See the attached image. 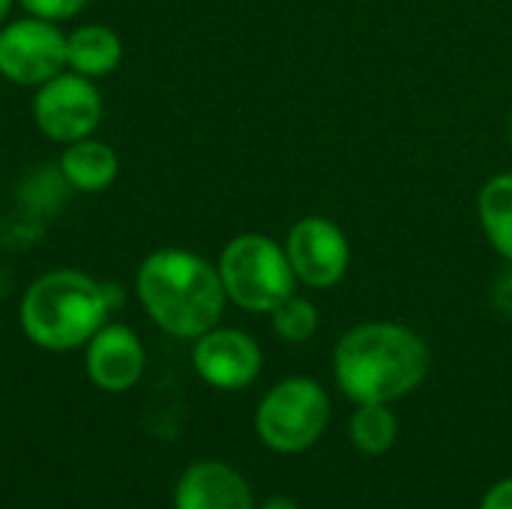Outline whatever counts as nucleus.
Masks as SVG:
<instances>
[{"label":"nucleus","mask_w":512,"mask_h":509,"mask_svg":"<svg viewBox=\"0 0 512 509\" xmlns=\"http://www.w3.org/2000/svg\"><path fill=\"white\" fill-rule=\"evenodd\" d=\"M426 339L393 321L351 327L333 351V378L354 405H393L429 375Z\"/></svg>","instance_id":"obj_1"},{"label":"nucleus","mask_w":512,"mask_h":509,"mask_svg":"<svg viewBox=\"0 0 512 509\" xmlns=\"http://www.w3.org/2000/svg\"><path fill=\"white\" fill-rule=\"evenodd\" d=\"M270 321H273V333H276L282 342L300 345V342H309V339L318 333L321 315H318V306H315L312 300L291 294L288 300H282V303L270 312Z\"/></svg>","instance_id":"obj_16"},{"label":"nucleus","mask_w":512,"mask_h":509,"mask_svg":"<svg viewBox=\"0 0 512 509\" xmlns=\"http://www.w3.org/2000/svg\"><path fill=\"white\" fill-rule=\"evenodd\" d=\"M480 509H512V477L501 480L498 486H492L483 498Z\"/></svg>","instance_id":"obj_18"},{"label":"nucleus","mask_w":512,"mask_h":509,"mask_svg":"<svg viewBox=\"0 0 512 509\" xmlns=\"http://www.w3.org/2000/svg\"><path fill=\"white\" fill-rule=\"evenodd\" d=\"M114 306H120V288L105 285L84 270L60 267L27 285L18 321L36 348L75 351L108 324Z\"/></svg>","instance_id":"obj_3"},{"label":"nucleus","mask_w":512,"mask_h":509,"mask_svg":"<svg viewBox=\"0 0 512 509\" xmlns=\"http://www.w3.org/2000/svg\"><path fill=\"white\" fill-rule=\"evenodd\" d=\"M216 267L225 297L252 315H270L282 300L294 294L297 285L285 246L255 231L231 237Z\"/></svg>","instance_id":"obj_4"},{"label":"nucleus","mask_w":512,"mask_h":509,"mask_svg":"<svg viewBox=\"0 0 512 509\" xmlns=\"http://www.w3.org/2000/svg\"><path fill=\"white\" fill-rule=\"evenodd\" d=\"M174 509H255L249 483L225 462H195L183 471Z\"/></svg>","instance_id":"obj_11"},{"label":"nucleus","mask_w":512,"mask_h":509,"mask_svg":"<svg viewBox=\"0 0 512 509\" xmlns=\"http://www.w3.org/2000/svg\"><path fill=\"white\" fill-rule=\"evenodd\" d=\"M135 294L162 333L192 342L219 327L228 303L219 267L204 255L177 246L156 249L141 261Z\"/></svg>","instance_id":"obj_2"},{"label":"nucleus","mask_w":512,"mask_h":509,"mask_svg":"<svg viewBox=\"0 0 512 509\" xmlns=\"http://www.w3.org/2000/svg\"><path fill=\"white\" fill-rule=\"evenodd\" d=\"M477 216L495 252L512 264V171L495 174L483 183L477 195Z\"/></svg>","instance_id":"obj_14"},{"label":"nucleus","mask_w":512,"mask_h":509,"mask_svg":"<svg viewBox=\"0 0 512 509\" xmlns=\"http://www.w3.org/2000/svg\"><path fill=\"white\" fill-rule=\"evenodd\" d=\"M399 438V420L390 405H357L351 417V441L363 456H384Z\"/></svg>","instance_id":"obj_15"},{"label":"nucleus","mask_w":512,"mask_h":509,"mask_svg":"<svg viewBox=\"0 0 512 509\" xmlns=\"http://www.w3.org/2000/svg\"><path fill=\"white\" fill-rule=\"evenodd\" d=\"M261 509H300V507H297L291 498H270V501H267Z\"/></svg>","instance_id":"obj_20"},{"label":"nucleus","mask_w":512,"mask_h":509,"mask_svg":"<svg viewBox=\"0 0 512 509\" xmlns=\"http://www.w3.org/2000/svg\"><path fill=\"white\" fill-rule=\"evenodd\" d=\"M495 303H498L501 312L512 315V264L498 276V282H495Z\"/></svg>","instance_id":"obj_19"},{"label":"nucleus","mask_w":512,"mask_h":509,"mask_svg":"<svg viewBox=\"0 0 512 509\" xmlns=\"http://www.w3.org/2000/svg\"><path fill=\"white\" fill-rule=\"evenodd\" d=\"M510 141H512V114H510Z\"/></svg>","instance_id":"obj_22"},{"label":"nucleus","mask_w":512,"mask_h":509,"mask_svg":"<svg viewBox=\"0 0 512 509\" xmlns=\"http://www.w3.org/2000/svg\"><path fill=\"white\" fill-rule=\"evenodd\" d=\"M123 63V39L108 24H81L66 33V69L84 78H108Z\"/></svg>","instance_id":"obj_13"},{"label":"nucleus","mask_w":512,"mask_h":509,"mask_svg":"<svg viewBox=\"0 0 512 509\" xmlns=\"http://www.w3.org/2000/svg\"><path fill=\"white\" fill-rule=\"evenodd\" d=\"M285 255L297 282L306 288H333L345 279L351 264V243L345 231L324 216H303L288 228Z\"/></svg>","instance_id":"obj_8"},{"label":"nucleus","mask_w":512,"mask_h":509,"mask_svg":"<svg viewBox=\"0 0 512 509\" xmlns=\"http://www.w3.org/2000/svg\"><path fill=\"white\" fill-rule=\"evenodd\" d=\"M33 123L36 129L57 144H72L90 138L105 114L102 93L93 78H84L72 69L48 78L33 93Z\"/></svg>","instance_id":"obj_6"},{"label":"nucleus","mask_w":512,"mask_h":509,"mask_svg":"<svg viewBox=\"0 0 512 509\" xmlns=\"http://www.w3.org/2000/svg\"><path fill=\"white\" fill-rule=\"evenodd\" d=\"M192 366L213 390H246L264 366L261 345L237 327H213L195 339Z\"/></svg>","instance_id":"obj_9"},{"label":"nucleus","mask_w":512,"mask_h":509,"mask_svg":"<svg viewBox=\"0 0 512 509\" xmlns=\"http://www.w3.org/2000/svg\"><path fill=\"white\" fill-rule=\"evenodd\" d=\"M66 69V33L60 24L21 15L0 27V78L15 87H39Z\"/></svg>","instance_id":"obj_7"},{"label":"nucleus","mask_w":512,"mask_h":509,"mask_svg":"<svg viewBox=\"0 0 512 509\" xmlns=\"http://www.w3.org/2000/svg\"><path fill=\"white\" fill-rule=\"evenodd\" d=\"M12 6H18V0H0V27L9 21V15H12Z\"/></svg>","instance_id":"obj_21"},{"label":"nucleus","mask_w":512,"mask_h":509,"mask_svg":"<svg viewBox=\"0 0 512 509\" xmlns=\"http://www.w3.org/2000/svg\"><path fill=\"white\" fill-rule=\"evenodd\" d=\"M87 3L90 0H18V6L27 15L45 18V21H54V24H63V21L81 15L87 9Z\"/></svg>","instance_id":"obj_17"},{"label":"nucleus","mask_w":512,"mask_h":509,"mask_svg":"<svg viewBox=\"0 0 512 509\" xmlns=\"http://www.w3.org/2000/svg\"><path fill=\"white\" fill-rule=\"evenodd\" d=\"M330 423V396L312 378L279 381L255 411V432L273 453L294 456L321 441Z\"/></svg>","instance_id":"obj_5"},{"label":"nucleus","mask_w":512,"mask_h":509,"mask_svg":"<svg viewBox=\"0 0 512 509\" xmlns=\"http://www.w3.org/2000/svg\"><path fill=\"white\" fill-rule=\"evenodd\" d=\"M57 168H60L63 180L69 183V189L84 192V195H96V192H105L117 180L120 159H117L111 144L90 135V138L63 144Z\"/></svg>","instance_id":"obj_12"},{"label":"nucleus","mask_w":512,"mask_h":509,"mask_svg":"<svg viewBox=\"0 0 512 509\" xmlns=\"http://www.w3.org/2000/svg\"><path fill=\"white\" fill-rule=\"evenodd\" d=\"M144 345L138 333L126 324H105L84 345V369L87 378L105 393H126L144 375Z\"/></svg>","instance_id":"obj_10"}]
</instances>
